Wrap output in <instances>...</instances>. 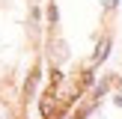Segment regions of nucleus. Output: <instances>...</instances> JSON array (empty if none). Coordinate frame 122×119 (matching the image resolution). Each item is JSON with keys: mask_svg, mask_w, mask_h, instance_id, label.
Returning <instances> with one entry per match:
<instances>
[{"mask_svg": "<svg viewBox=\"0 0 122 119\" xmlns=\"http://www.w3.org/2000/svg\"><path fill=\"white\" fill-rule=\"evenodd\" d=\"M81 83H83V86H89V83H92V71H83V77H81Z\"/></svg>", "mask_w": 122, "mask_h": 119, "instance_id": "2", "label": "nucleus"}, {"mask_svg": "<svg viewBox=\"0 0 122 119\" xmlns=\"http://www.w3.org/2000/svg\"><path fill=\"white\" fill-rule=\"evenodd\" d=\"M107 51H110V42H101V45H98V51H95V57H92V60H95V63H101V60L107 57Z\"/></svg>", "mask_w": 122, "mask_h": 119, "instance_id": "1", "label": "nucleus"}]
</instances>
